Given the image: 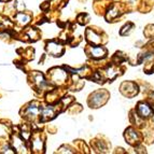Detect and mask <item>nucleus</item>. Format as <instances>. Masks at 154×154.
<instances>
[{"instance_id":"nucleus-1","label":"nucleus","mask_w":154,"mask_h":154,"mask_svg":"<svg viewBox=\"0 0 154 154\" xmlns=\"http://www.w3.org/2000/svg\"><path fill=\"white\" fill-rule=\"evenodd\" d=\"M136 113L137 116L142 120H146L153 116L154 109L153 106L150 105L148 101H139L136 107Z\"/></svg>"},{"instance_id":"nucleus-2","label":"nucleus","mask_w":154,"mask_h":154,"mask_svg":"<svg viewBox=\"0 0 154 154\" xmlns=\"http://www.w3.org/2000/svg\"><path fill=\"white\" fill-rule=\"evenodd\" d=\"M124 137L126 139V142H128L131 146H139L141 143V137H140L138 131H136V129H134L133 127L126 129Z\"/></svg>"},{"instance_id":"nucleus-3","label":"nucleus","mask_w":154,"mask_h":154,"mask_svg":"<svg viewBox=\"0 0 154 154\" xmlns=\"http://www.w3.org/2000/svg\"><path fill=\"white\" fill-rule=\"evenodd\" d=\"M121 92L126 97H134L139 93V88L134 82H124L121 86Z\"/></svg>"},{"instance_id":"nucleus-4","label":"nucleus","mask_w":154,"mask_h":154,"mask_svg":"<svg viewBox=\"0 0 154 154\" xmlns=\"http://www.w3.org/2000/svg\"><path fill=\"white\" fill-rule=\"evenodd\" d=\"M108 93L107 92H103V91H100V92H96L94 93L92 95V99H91L90 103L91 106H94V108H98L99 106L103 105V103L107 101L108 99Z\"/></svg>"},{"instance_id":"nucleus-5","label":"nucleus","mask_w":154,"mask_h":154,"mask_svg":"<svg viewBox=\"0 0 154 154\" xmlns=\"http://www.w3.org/2000/svg\"><path fill=\"white\" fill-rule=\"evenodd\" d=\"M91 54L95 58H101V57H105L107 55V50L103 46H96V48H93L91 50Z\"/></svg>"},{"instance_id":"nucleus-6","label":"nucleus","mask_w":154,"mask_h":154,"mask_svg":"<svg viewBox=\"0 0 154 154\" xmlns=\"http://www.w3.org/2000/svg\"><path fill=\"white\" fill-rule=\"evenodd\" d=\"M48 52L53 54L54 56H59L58 54H60V52H62V46L59 45V44L55 43V42H51V43L48 44Z\"/></svg>"},{"instance_id":"nucleus-7","label":"nucleus","mask_w":154,"mask_h":154,"mask_svg":"<svg viewBox=\"0 0 154 154\" xmlns=\"http://www.w3.org/2000/svg\"><path fill=\"white\" fill-rule=\"evenodd\" d=\"M86 37H88V39L90 40L91 42H93V43H99L100 42V37L98 36L97 33L94 32V31L92 30H88V32H86Z\"/></svg>"},{"instance_id":"nucleus-8","label":"nucleus","mask_w":154,"mask_h":154,"mask_svg":"<svg viewBox=\"0 0 154 154\" xmlns=\"http://www.w3.org/2000/svg\"><path fill=\"white\" fill-rule=\"evenodd\" d=\"M143 35L148 39L154 38V25L153 24H149V25L146 26V28L143 30Z\"/></svg>"},{"instance_id":"nucleus-9","label":"nucleus","mask_w":154,"mask_h":154,"mask_svg":"<svg viewBox=\"0 0 154 154\" xmlns=\"http://www.w3.org/2000/svg\"><path fill=\"white\" fill-rule=\"evenodd\" d=\"M134 27H135V25H134L133 23H131V22H128L125 26L122 27L121 31H120V35H121V36H126V35H128Z\"/></svg>"},{"instance_id":"nucleus-10","label":"nucleus","mask_w":154,"mask_h":154,"mask_svg":"<svg viewBox=\"0 0 154 154\" xmlns=\"http://www.w3.org/2000/svg\"><path fill=\"white\" fill-rule=\"evenodd\" d=\"M54 116V109L52 107H49V108L43 109L42 111V120H46V119H51Z\"/></svg>"},{"instance_id":"nucleus-11","label":"nucleus","mask_w":154,"mask_h":154,"mask_svg":"<svg viewBox=\"0 0 154 154\" xmlns=\"http://www.w3.org/2000/svg\"><path fill=\"white\" fill-rule=\"evenodd\" d=\"M16 20H17L18 22L21 24H27L29 22V20H30V17L27 15H25V14H22V13H20V14H17V16H16Z\"/></svg>"},{"instance_id":"nucleus-12","label":"nucleus","mask_w":154,"mask_h":154,"mask_svg":"<svg viewBox=\"0 0 154 154\" xmlns=\"http://www.w3.org/2000/svg\"><path fill=\"white\" fill-rule=\"evenodd\" d=\"M153 2H154V0H153Z\"/></svg>"}]
</instances>
